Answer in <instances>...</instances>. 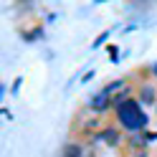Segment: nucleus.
I'll return each mask as SVG.
<instances>
[{"label":"nucleus","instance_id":"1","mask_svg":"<svg viewBox=\"0 0 157 157\" xmlns=\"http://www.w3.org/2000/svg\"><path fill=\"white\" fill-rule=\"evenodd\" d=\"M117 122L127 132H140L142 127H147V114L142 112V106L134 99H129L122 106H117Z\"/></svg>","mask_w":157,"mask_h":157},{"label":"nucleus","instance_id":"4","mask_svg":"<svg viewBox=\"0 0 157 157\" xmlns=\"http://www.w3.org/2000/svg\"><path fill=\"white\" fill-rule=\"evenodd\" d=\"M140 96H142V101L144 104H152V101H157V94H155V86H142L140 89Z\"/></svg>","mask_w":157,"mask_h":157},{"label":"nucleus","instance_id":"6","mask_svg":"<svg viewBox=\"0 0 157 157\" xmlns=\"http://www.w3.org/2000/svg\"><path fill=\"white\" fill-rule=\"evenodd\" d=\"M122 86H124V81H122V78H117V81H112V84H106V86H104L101 91H106V94L112 96V94H114L117 89H122Z\"/></svg>","mask_w":157,"mask_h":157},{"label":"nucleus","instance_id":"3","mask_svg":"<svg viewBox=\"0 0 157 157\" xmlns=\"http://www.w3.org/2000/svg\"><path fill=\"white\" fill-rule=\"evenodd\" d=\"M96 140H101L106 144H117V142H119V132H117L114 127H106V129H101V134L96 137Z\"/></svg>","mask_w":157,"mask_h":157},{"label":"nucleus","instance_id":"7","mask_svg":"<svg viewBox=\"0 0 157 157\" xmlns=\"http://www.w3.org/2000/svg\"><path fill=\"white\" fill-rule=\"evenodd\" d=\"M106 36H109V31H106L104 36H99V38H96V43H94V46H99V43H104V41H106Z\"/></svg>","mask_w":157,"mask_h":157},{"label":"nucleus","instance_id":"9","mask_svg":"<svg viewBox=\"0 0 157 157\" xmlns=\"http://www.w3.org/2000/svg\"><path fill=\"white\" fill-rule=\"evenodd\" d=\"M152 74H155V76H157V63H152Z\"/></svg>","mask_w":157,"mask_h":157},{"label":"nucleus","instance_id":"5","mask_svg":"<svg viewBox=\"0 0 157 157\" xmlns=\"http://www.w3.org/2000/svg\"><path fill=\"white\" fill-rule=\"evenodd\" d=\"M63 157H84V147L76 144V142L66 144V147H63Z\"/></svg>","mask_w":157,"mask_h":157},{"label":"nucleus","instance_id":"2","mask_svg":"<svg viewBox=\"0 0 157 157\" xmlns=\"http://www.w3.org/2000/svg\"><path fill=\"white\" fill-rule=\"evenodd\" d=\"M109 104H112V96L106 94V91H99V94L89 101V106H91L94 112H106V106H109Z\"/></svg>","mask_w":157,"mask_h":157},{"label":"nucleus","instance_id":"8","mask_svg":"<svg viewBox=\"0 0 157 157\" xmlns=\"http://www.w3.org/2000/svg\"><path fill=\"white\" fill-rule=\"evenodd\" d=\"M137 157H150V152H147V150H142V152H137Z\"/></svg>","mask_w":157,"mask_h":157}]
</instances>
